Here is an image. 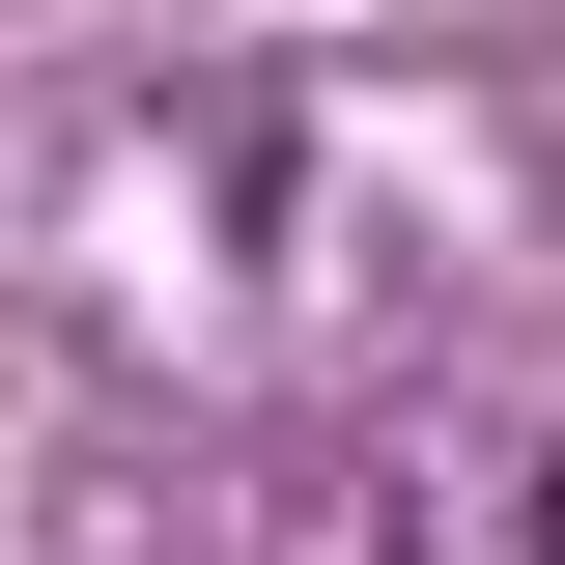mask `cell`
I'll return each mask as SVG.
<instances>
[{
    "label": "cell",
    "mask_w": 565,
    "mask_h": 565,
    "mask_svg": "<svg viewBox=\"0 0 565 565\" xmlns=\"http://www.w3.org/2000/svg\"><path fill=\"white\" fill-rule=\"evenodd\" d=\"M537 565H565V452H537Z\"/></svg>",
    "instance_id": "1"
}]
</instances>
